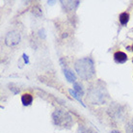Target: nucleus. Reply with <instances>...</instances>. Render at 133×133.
Returning a JSON list of instances; mask_svg holds the SVG:
<instances>
[{
  "label": "nucleus",
  "instance_id": "1a4fd4ad",
  "mask_svg": "<svg viewBox=\"0 0 133 133\" xmlns=\"http://www.w3.org/2000/svg\"><path fill=\"white\" fill-rule=\"evenodd\" d=\"M73 88H74V91L76 92L78 95H81V96H83V90H82V88L80 86L79 84L77 83H73Z\"/></svg>",
  "mask_w": 133,
  "mask_h": 133
},
{
  "label": "nucleus",
  "instance_id": "423d86ee",
  "mask_svg": "<svg viewBox=\"0 0 133 133\" xmlns=\"http://www.w3.org/2000/svg\"><path fill=\"white\" fill-rule=\"evenodd\" d=\"M119 20H120V22L122 25H125V24H127L128 20H129V14L127 13V12L122 13L120 15V17H119Z\"/></svg>",
  "mask_w": 133,
  "mask_h": 133
},
{
  "label": "nucleus",
  "instance_id": "39448f33",
  "mask_svg": "<svg viewBox=\"0 0 133 133\" xmlns=\"http://www.w3.org/2000/svg\"><path fill=\"white\" fill-rule=\"evenodd\" d=\"M33 101V97H32V95L28 93H25L23 94L22 96H21V102L23 104L24 106H29L31 103Z\"/></svg>",
  "mask_w": 133,
  "mask_h": 133
},
{
  "label": "nucleus",
  "instance_id": "0eeeda50",
  "mask_svg": "<svg viewBox=\"0 0 133 133\" xmlns=\"http://www.w3.org/2000/svg\"><path fill=\"white\" fill-rule=\"evenodd\" d=\"M64 74H65V76H66V80H68L69 82L75 83V76H74V74H73L72 72H70V70H64Z\"/></svg>",
  "mask_w": 133,
  "mask_h": 133
},
{
  "label": "nucleus",
  "instance_id": "f8f14e48",
  "mask_svg": "<svg viewBox=\"0 0 133 133\" xmlns=\"http://www.w3.org/2000/svg\"><path fill=\"white\" fill-rule=\"evenodd\" d=\"M111 133H121V132H118L116 130H113V131H111Z\"/></svg>",
  "mask_w": 133,
  "mask_h": 133
},
{
  "label": "nucleus",
  "instance_id": "f03ea898",
  "mask_svg": "<svg viewBox=\"0 0 133 133\" xmlns=\"http://www.w3.org/2000/svg\"><path fill=\"white\" fill-rule=\"evenodd\" d=\"M53 120L56 125H60L63 127H70L72 121L71 117L65 112L64 110H55L53 113Z\"/></svg>",
  "mask_w": 133,
  "mask_h": 133
},
{
  "label": "nucleus",
  "instance_id": "9d476101",
  "mask_svg": "<svg viewBox=\"0 0 133 133\" xmlns=\"http://www.w3.org/2000/svg\"><path fill=\"white\" fill-rule=\"evenodd\" d=\"M125 130H127V133H133V118L127 125Z\"/></svg>",
  "mask_w": 133,
  "mask_h": 133
},
{
  "label": "nucleus",
  "instance_id": "7ed1b4c3",
  "mask_svg": "<svg viewBox=\"0 0 133 133\" xmlns=\"http://www.w3.org/2000/svg\"><path fill=\"white\" fill-rule=\"evenodd\" d=\"M20 41V36L19 34L17 33V32H10V33L7 35L6 37V44L9 45V46H14L17 43H19Z\"/></svg>",
  "mask_w": 133,
  "mask_h": 133
},
{
  "label": "nucleus",
  "instance_id": "6e6552de",
  "mask_svg": "<svg viewBox=\"0 0 133 133\" xmlns=\"http://www.w3.org/2000/svg\"><path fill=\"white\" fill-rule=\"evenodd\" d=\"M69 92H70V95H71V96H72L73 97H74V98H75V99L78 100V101H79V102L81 103V104H82L83 106H85V104H84V103H83V101H82V99L80 98V97H79V96H78V94H77L76 92H75V91L69 90Z\"/></svg>",
  "mask_w": 133,
  "mask_h": 133
},
{
  "label": "nucleus",
  "instance_id": "ddd939ff",
  "mask_svg": "<svg viewBox=\"0 0 133 133\" xmlns=\"http://www.w3.org/2000/svg\"><path fill=\"white\" fill-rule=\"evenodd\" d=\"M132 62H133V59H132Z\"/></svg>",
  "mask_w": 133,
  "mask_h": 133
},
{
  "label": "nucleus",
  "instance_id": "9b49d317",
  "mask_svg": "<svg viewBox=\"0 0 133 133\" xmlns=\"http://www.w3.org/2000/svg\"><path fill=\"white\" fill-rule=\"evenodd\" d=\"M22 57H23L24 63H25V64H29V58H28V56H27L26 54L23 53V55H22Z\"/></svg>",
  "mask_w": 133,
  "mask_h": 133
},
{
  "label": "nucleus",
  "instance_id": "20e7f679",
  "mask_svg": "<svg viewBox=\"0 0 133 133\" xmlns=\"http://www.w3.org/2000/svg\"><path fill=\"white\" fill-rule=\"evenodd\" d=\"M114 60L118 64H123L127 61V55L123 51H117L114 53Z\"/></svg>",
  "mask_w": 133,
  "mask_h": 133
},
{
  "label": "nucleus",
  "instance_id": "f257e3e1",
  "mask_svg": "<svg viewBox=\"0 0 133 133\" xmlns=\"http://www.w3.org/2000/svg\"><path fill=\"white\" fill-rule=\"evenodd\" d=\"M75 70L78 72L79 76L84 79H89L95 74L94 64L89 58H85V59L77 61L75 63Z\"/></svg>",
  "mask_w": 133,
  "mask_h": 133
}]
</instances>
